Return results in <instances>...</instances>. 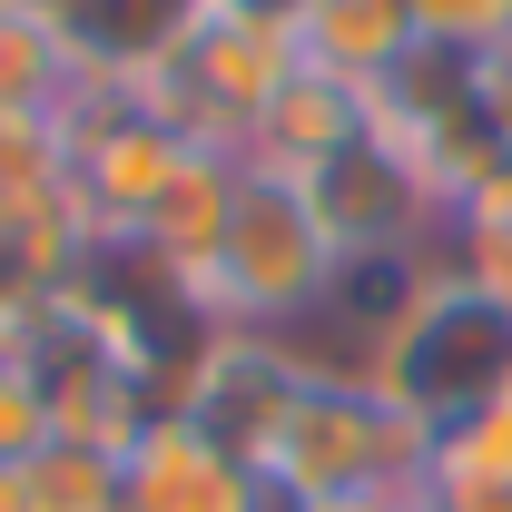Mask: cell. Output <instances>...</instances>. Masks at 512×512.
I'll list each match as a JSON object with an SVG mask.
<instances>
[{
	"label": "cell",
	"instance_id": "obj_1",
	"mask_svg": "<svg viewBox=\"0 0 512 512\" xmlns=\"http://www.w3.org/2000/svg\"><path fill=\"white\" fill-rule=\"evenodd\" d=\"M335 266H345V247L325 237L306 178H276V168H247V158H237L227 237H217V256H207L197 276H178V296H188V316L207 325V335H227V325H247V335H296V325L325 306Z\"/></svg>",
	"mask_w": 512,
	"mask_h": 512
},
{
	"label": "cell",
	"instance_id": "obj_2",
	"mask_svg": "<svg viewBox=\"0 0 512 512\" xmlns=\"http://www.w3.org/2000/svg\"><path fill=\"white\" fill-rule=\"evenodd\" d=\"M424 453H434V434H424L404 404H384L355 365H316V375L296 384L276 444L256 463V483L276 493V512L355 503V493H404V483H424Z\"/></svg>",
	"mask_w": 512,
	"mask_h": 512
},
{
	"label": "cell",
	"instance_id": "obj_3",
	"mask_svg": "<svg viewBox=\"0 0 512 512\" xmlns=\"http://www.w3.org/2000/svg\"><path fill=\"white\" fill-rule=\"evenodd\" d=\"M365 384H375L384 404H404L424 434H453L463 414H483L493 394H512V316L473 276H453V256H444L434 296L375 345Z\"/></svg>",
	"mask_w": 512,
	"mask_h": 512
},
{
	"label": "cell",
	"instance_id": "obj_4",
	"mask_svg": "<svg viewBox=\"0 0 512 512\" xmlns=\"http://www.w3.org/2000/svg\"><path fill=\"white\" fill-rule=\"evenodd\" d=\"M286 79H296V40H286V30H256V20L207 10L188 40H178L168 60H148L128 89H138V109L168 128V138L217 148V158H247L256 119H266V99H276Z\"/></svg>",
	"mask_w": 512,
	"mask_h": 512
},
{
	"label": "cell",
	"instance_id": "obj_5",
	"mask_svg": "<svg viewBox=\"0 0 512 512\" xmlns=\"http://www.w3.org/2000/svg\"><path fill=\"white\" fill-rule=\"evenodd\" d=\"M188 158L197 148L148 119L128 79H79V89H69V109H60V188H69L79 227H89L99 247H128Z\"/></svg>",
	"mask_w": 512,
	"mask_h": 512
},
{
	"label": "cell",
	"instance_id": "obj_6",
	"mask_svg": "<svg viewBox=\"0 0 512 512\" xmlns=\"http://www.w3.org/2000/svg\"><path fill=\"white\" fill-rule=\"evenodd\" d=\"M306 375H316V355H296V335H247V325H227V335L197 345V365H188V384H178L168 414H188L207 444H227L256 473Z\"/></svg>",
	"mask_w": 512,
	"mask_h": 512
},
{
	"label": "cell",
	"instance_id": "obj_7",
	"mask_svg": "<svg viewBox=\"0 0 512 512\" xmlns=\"http://www.w3.org/2000/svg\"><path fill=\"white\" fill-rule=\"evenodd\" d=\"M119 512H276V493L188 414H148L119 444Z\"/></svg>",
	"mask_w": 512,
	"mask_h": 512
},
{
	"label": "cell",
	"instance_id": "obj_8",
	"mask_svg": "<svg viewBox=\"0 0 512 512\" xmlns=\"http://www.w3.org/2000/svg\"><path fill=\"white\" fill-rule=\"evenodd\" d=\"M306 197H316V217H325V237L345 256H365V247H434L444 237V207H434V188L384 148L375 128L345 148V158H325L316 178H306Z\"/></svg>",
	"mask_w": 512,
	"mask_h": 512
},
{
	"label": "cell",
	"instance_id": "obj_9",
	"mask_svg": "<svg viewBox=\"0 0 512 512\" xmlns=\"http://www.w3.org/2000/svg\"><path fill=\"white\" fill-rule=\"evenodd\" d=\"M60 50L79 60V79H138L148 60H168L207 20V0H30Z\"/></svg>",
	"mask_w": 512,
	"mask_h": 512
},
{
	"label": "cell",
	"instance_id": "obj_10",
	"mask_svg": "<svg viewBox=\"0 0 512 512\" xmlns=\"http://www.w3.org/2000/svg\"><path fill=\"white\" fill-rule=\"evenodd\" d=\"M365 128H375L365 89H345V79H325V69H306V60H296V79L266 99V119H256V138H247V168H276V178H316L325 158H345Z\"/></svg>",
	"mask_w": 512,
	"mask_h": 512
},
{
	"label": "cell",
	"instance_id": "obj_11",
	"mask_svg": "<svg viewBox=\"0 0 512 512\" xmlns=\"http://www.w3.org/2000/svg\"><path fill=\"white\" fill-rule=\"evenodd\" d=\"M414 50H424V30H414L404 0H306V20H296V60L325 69V79H345V89H365V99Z\"/></svg>",
	"mask_w": 512,
	"mask_h": 512
},
{
	"label": "cell",
	"instance_id": "obj_12",
	"mask_svg": "<svg viewBox=\"0 0 512 512\" xmlns=\"http://www.w3.org/2000/svg\"><path fill=\"white\" fill-rule=\"evenodd\" d=\"M227 207H237V158H217V148H197L188 168L168 178V197L148 207V227L128 237V247L148 256V266H168V276H197L217 237H227Z\"/></svg>",
	"mask_w": 512,
	"mask_h": 512
},
{
	"label": "cell",
	"instance_id": "obj_13",
	"mask_svg": "<svg viewBox=\"0 0 512 512\" xmlns=\"http://www.w3.org/2000/svg\"><path fill=\"white\" fill-rule=\"evenodd\" d=\"M79 60L60 50V30L40 10H0V119H60Z\"/></svg>",
	"mask_w": 512,
	"mask_h": 512
},
{
	"label": "cell",
	"instance_id": "obj_14",
	"mask_svg": "<svg viewBox=\"0 0 512 512\" xmlns=\"http://www.w3.org/2000/svg\"><path fill=\"white\" fill-rule=\"evenodd\" d=\"M20 473H30V503L40 512H119V453L109 444H40L30 453V463H20Z\"/></svg>",
	"mask_w": 512,
	"mask_h": 512
},
{
	"label": "cell",
	"instance_id": "obj_15",
	"mask_svg": "<svg viewBox=\"0 0 512 512\" xmlns=\"http://www.w3.org/2000/svg\"><path fill=\"white\" fill-rule=\"evenodd\" d=\"M424 483H483V493H512V394H493L483 414H463L453 434H434Z\"/></svg>",
	"mask_w": 512,
	"mask_h": 512
},
{
	"label": "cell",
	"instance_id": "obj_16",
	"mask_svg": "<svg viewBox=\"0 0 512 512\" xmlns=\"http://www.w3.org/2000/svg\"><path fill=\"white\" fill-rule=\"evenodd\" d=\"M414 10V30L453 50V60H483V50H503L512 40V0H404Z\"/></svg>",
	"mask_w": 512,
	"mask_h": 512
},
{
	"label": "cell",
	"instance_id": "obj_17",
	"mask_svg": "<svg viewBox=\"0 0 512 512\" xmlns=\"http://www.w3.org/2000/svg\"><path fill=\"white\" fill-rule=\"evenodd\" d=\"M60 188V119H0V207Z\"/></svg>",
	"mask_w": 512,
	"mask_h": 512
},
{
	"label": "cell",
	"instance_id": "obj_18",
	"mask_svg": "<svg viewBox=\"0 0 512 512\" xmlns=\"http://www.w3.org/2000/svg\"><path fill=\"white\" fill-rule=\"evenodd\" d=\"M40 444H60V424H50L40 384H30L20 365H10V355H0V473H10V463H30Z\"/></svg>",
	"mask_w": 512,
	"mask_h": 512
},
{
	"label": "cell",
	"instance_id": "obj_19",
	"mask_svg": "<svg viewBox=\"0 0 512 512\" xmlns=\"http://www.w3.org/2000/svg\"><path fill=\"white\" fill-rule=\"evenodd\" d=\"M444 237H503V247H512V158H493V168L473 178V197L453 207Z\"/></svg>",
	"mask_w": 512,
	"mask_h": 512
},
{
	"label": "cell",
	"instance_id": "obj_20",
	"mask_svg": "<svg viewBox=\"0 0 512 512\" xmlns=\"http://www.w3.org/2000/svg\"><path fill=\"white\" fill-rule=\"evenodd\" d=\"M473 119H483V138L512 158V40L473 60Z\"/></svg>",
	"mask_w": 512,
	"mask_h": 512
},
{
	"label": "cell",
	"instance_id": "obj_21",
	"mask_svg": "<svg viewBox=\"0 0 512 512\" xmlns=\"http://www.w3.org/2000/svg\"><path fill=\"white\" fill-rule=\"evenodd\" d=\"M207 10H227V20H256V30H286V40H296V20H306V0H207Z\"/></svg>",
	"mask_w": 512,
	"mask_h": 512
},
{
	"label": "cell",
	"instance_id": "obj_22",
	"mask_svg": "<svg viewBox=\"0 0 512 512\" xmlns=\"http://www.w3.org/2000/svg\"><path fill=\"white\" fill-rule=\"evenodd\" d=\"M296 512H424V493L404 483V493H355V503H296Z\"/></svg>",
	"mask_w": 512,
	"mask_h": 512
},
{
	"label": "cell",
	"instance_id": "obj_23",
	"mask_svg": "<svg viewBox=\"0 0 512 512\" xmlns=\"http://www.w3.org/2000/svg\"><path fill=\"white\" fill-rule=\"evenodd\" d=\"M0 355H10V316H0Z\"/></svg>",
	"mask_w": 512,
	"mask_h": 512
},
{
	"label": "cell",
	"instance_id": "obj_24",
	"mask_svg": "<svg viewBox=\"0 0 512 512\" xmlns=\"http://www.w3.org/2000/svg\"><path fill=\"white\" fill-rule=\"evenodd\" d=\"M0 10H30V0H0Z\"/></svg>",
	"mask_w": 512,
	"mask_h": 512
}]
</instances>
